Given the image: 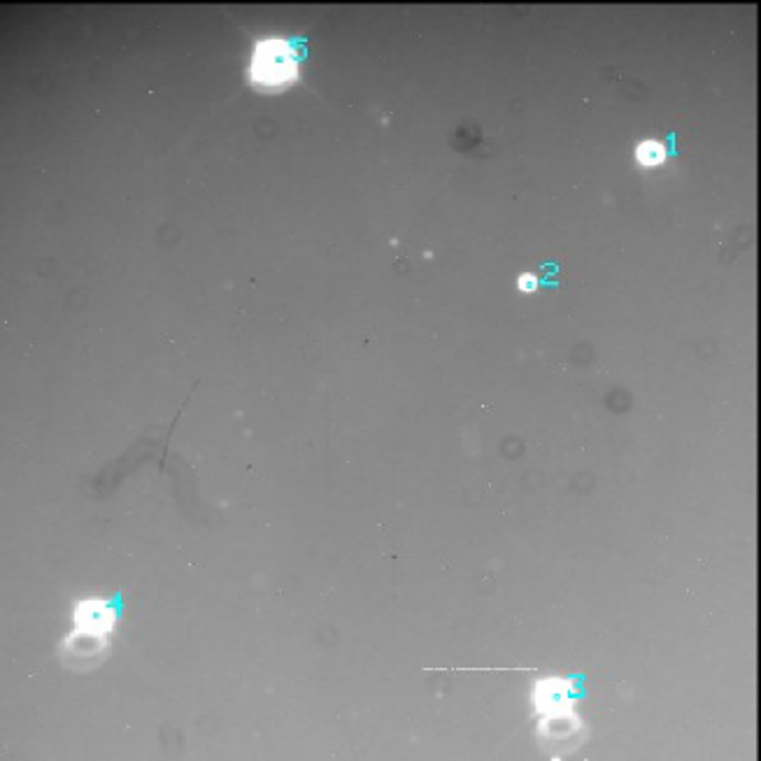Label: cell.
<instances>
[{
    "instance_id": "1",
    "label": "cell",
    "mask_w": 761,
    "mask_h": 761,
    "mask_svg": "<svg viewBox=\"0 0 761 761\" xmlns=\"http://www.w3.org/2000/svg\"><path fill=\"white\" fill-rule=\"evenodd\" d=\"M298 61L287 40L268 38L254 47L250 61V82L261 89H280L296 82Z\"/></svg>"
},
{
    "instance_id": "2",
    "label": "cell",
    "mask_w": 761,
    "mask_h": 761,
    "mask_svg": "<svg viewBox=\"0 0 761 761\" xmlns=\"http://www.w3.org/2000/svg\"><path fill=\"white\" fill-rule=\"evenodd\" d=\"M117 622V608L105 601H82L75 608V627L87 636L103 638Z\"/></svg>"
},
{
    "instance_id": "3",
    "label": "cell",
    "mask_w": 761,
    "mask_h": 761,
    "mask_svg": "<svg viewBox=\"0 0 761 761\" xmlns=\"http://www.w3.org/2000/svg\"><path fill=\"white\" fill-rule=\"evenodd\" d=\"M638 161L645 163V166H657V163L664 161V147L659 142H643L638 147Z\"/></svg>"
}]
</instances>
